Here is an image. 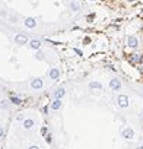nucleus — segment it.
Masks as SVG:
<instances>
[{
    "instance_id": "f257e3e1",
    "label": "nucleus",
    "mask_w": 143,
    "mask_h": 149,
    "mask_svg": "<svg viewBox=\"0 0 143 149\" xmlns=\"http://www.w3.org/2000/svg\"><path fill=\"white\" fill-rule=\"evenodd\" d=\"M110 88H111L112 91H115V92L121 91V88H123V85H121V81H120L118 78H112V79L110 81Z\"/></svg>"
},
{
    "instance_id": "f03ea898",
    "label": "nucleus",
    "mask_w": 143,
    "mask_h": 149,
    "mask_svg": "<svg viewBox=\"0 0 143 149\" xmlns=\"http://www.w3.org/2000/svg\"><path fill=\"white\" fill-rule=\"evenodd\" d=\"M42 86H44V81L41 78H37V79L31 81V88L34 91H40V89H42Z\"/></svg>"
},
{
    "instance_id": "7ed1b4c3",
    "label": "nucleus",
    "mask_w": 143,
    "mask_h": 149,
    "mask_svg": "<svg viewBox=\"0 0 143 149\" xmlns=\"http://www.w3.org/2000/svg\"><path fill=\"white\" fill-rule=\"evenodd\" d=\"M128 97L127 95H118V98H117V104H118V107H121V108H127L128 107Z\"/></svg>"
},
{
    "instance_id": "20e7f679",
    "label": "nucleus",
    "mask_w": 143,
    "mask_h": 149,
    "mask_svg": "<svg viewBox=\"0 0 143 149\" xmlns=\"http://www.w3.org/2000/svg\"><path fill=\"white\" fill-rule=\"evenodd\" d=\"M127 45H128L131 50H136V48L139 47V40H137V37L130 35V37L127 38Z\"/></svg>"
},
{
    "instance_id": "39448f33",
    "label": "nucleus",
    "mask_w": 143,
    "mask_h": 149,
    "mask_svg": "<svg viewBox=\"0 0 143 149\" xmlns=\"http://www.w3.org/2000/svg\"><path fill=\"white\" fill-rule=\"evenodd\" d=\"M48 78L53 79V81H57L60 78V69L58 67H51L48 70Z\"/></svg>"
},
{
    "instance_id": "423d86ee",
    "label": "nucleus",
    "mask_w": 143,
    "mask_h": 149,
    "mask_svg": "<svg viewBox=\"0 0 143 149\" xmlns=\"http://www.w3.org/2000/svg\"><path fill=\"white\" fill-rule=\"evenodd\" d=\"M28 37L25 35V34H18L16 37H15V42L18 44V45H25V44H28Z\"/></svg>"
},
{
    "instance_id": "0eeeda50",
    "label": "nucleus",
    "mask_w": 143,
    "mask_h": 149,
    "mask_svg": "<svg viewBox=\"0 0 143 149\" xmlns=\"http://www.w3.org/2000/svg\"><path fill=\"white\" fill-rule=\"evenodd\" d=\"M130 61H131L133 64H140V63L143 61V54H140V53H133V54H130Z\"/></svg>"
},
{
    "instance_id": "6e6552de",
    "label": "nucleus",
    "mask_w": 143,
    "mask_h": 149,
    "mask_svg": "<svg viewBox=\"0 0 143 149\" xmlns=\"http://www.w3.org/2000/svg\"><path fill=\"white\" fill-rule=\"evenodd\" d=\"M64 95H66V89H64V86H60V88H57V89L53 92V98H54V100H61Z\"/></svg>"
},
{
    "instance_id": "1a4fd4ad",
    "label": "nucleus",
    "mask_w": 143,
    "mask_h": 149,
    "mask_svg": "<svg viewBox=\"0 0 143 149\" xmlns=\"http://www.w3.org/2000/svg\"><path fill=\"white\" fill-rule=\"evenodd\" d=\"M22 126H24V129L29 130V129H32V127L35 126V121H34L32 118H24V120H22Z\"/></svg>"
},
{
    "instance_id": "9d476101",
    "label": "nucleus",
    "mask_w": 143,
    "mask_h": 149,
    "mask_svg": "<svg viewBox=\"0 0 143 149\" xmlns=\"http://www.w3.org/2000/svg\"><path fill=\"white\" fill-rule=\"evenodd\" d=\"M28 44H29V47H31L32 50H40V48H41V41H40V40H37V38L29 40V41H28Z\"/></svg>"
},
{
    "instance_id": "9b49d317",
    "label": "nucleus",
    "mask_w": 143,
    "mask_h": 149,
    "mask_svg": "<svg viewBox=\"0 0 143 149\" xmlns=\"http://www.w3.org/2000/svg\"><path fill=\"white\" fill-rule=\"evenodd\" d=\"M123 137H124V139H133V137H134L133 129H131V127H126V129L123 130Z\"/></svg>"
},
{
    "instance_id": "f8f14e48",
    "label": "nucleus",
    "mask_w": 143,
    "mask_h": 149,
    "mask_svg": "<svg viewBox=\"0 0 143 149\" xmlns=\"http://www.w3.org/2000/svg\"><path fill=\"white\" fill-rule=\"evenodd\" d=\"M88 86H89V89H91V91H94V89L101 91V89H102V84H101V82H98V81H91Z\"/></svg>"
},
{
    "instance_id": "ddd939ff",
    "label": "nucleus",
    "mask_w": 143,
    "mask_h": 149,
    "mask_svg": "<svg viewBox=\"0 0 143 149\" xmlns=\"http://www.w3.org/2000/svg\"><path fill=\"white\" fill-rule=\"evenodd\" d=\"M61 105H63V102H61V100H53V102H51V105H50V108H51L53 111H58V110L61 108Z\"/></svg>"
},
{
    "instance_id": "4468645a",
    "label": "nucleus",
    "mask_w": 143,
    "mask_h": 149,
    "mask_svg": "<svg viewBox=\"0 0 143 149\" xmlns=\"http://www.w3.org/2000/svg\"><path fill=\"white\" fill-rule=\"evenodd\" d=\"M24 24H25V26H26V28H31V29L37 26V21H35L34 18H26V19L24 21Z\"/></svg>"
},
{
    "instance_id": "2eb2a0df",
    "label": "nucleus",
    "mask_w": 143,
    "mask_h": 149,
    "mask_svg": "<svg viewBox=\"0 0 143 149\" xmlns=\"http://www.w3.org/2000/svg\"><path fill=\"white\" fill-rule=\"evenodd\" d=\"M10 102H12L13 105H21V104H22V100H21L19 97H16L15 94H12V95H10Z\"/></svg>"
},
{
    "instance_id": "dca6fc26",
    "label": "nucleus",
    "mask_w": 143,
    "mask_h": 149,
    "mask_svg": "<svg viewBox=\"0 0 143 149\" xmlns=\"http://www.w3.org/2000/svg\"><path fill=\"white\" fill-rule=\"evenodd\" d=\"M70 9L73 10V12H79L81 10V3L79 2H72L70 3Z\"/></svg>"
},
{
    "instance_id": "f3484780",
    "label": "nucleus",
    "mask_w": 143,
    "mask_h": 149,
    "mask_svg": "<svg viewBox=\"0 0 143 149\" xmlns=\"http://www.w3.org/2000/svg\"><path fill=\"white\" fill-rule=\"evenodd\" d=\"M45 142L50 145L51 142H53V136H51V133H48V134H45Z\"/></svg>"
},
{
    "instance_id": "a211bd4d",
    "label": "nucleus",
    "mask_w": 143,
    "mask_h": 149,
    "mask_svg": "<svg viewBox=\"0 0 143 149\" xmlns=\"http://www.w3.org/2000/svg\"><path fill=\"white\" fill-rule=\"evenodd\" d=\"M0 107H2V108H8V101H2V102H0Z\"/></svg>"
},
{
    "instance_id": "6ab92c4d",
    "label": "nucleus",
    "mask_w": 143,
    "mask_h": 149,
    "mask_svg": "<svg viewBox=\"0 0 143 149\" xmlns=\"http://www.w3.org/2000/svg\"><path fill=\"white\" fill-rule=\"evenodd\" d=\"M28 149H40V146H38V145H31Z\"/></svg>"
},
{
    "instance_id": "aec40b11",
    "label": "nucleus",
    "mask_w": 143,
    "mask_h": 149,
    "mask_svg": "<svg viewBox=\"0 0 143 149\" xmlns=\"http://www.w3.org/2000/svg\"><path fill=\"white\" fill-rule=\"evenodd\" d=\"M37 58H38V60H42V58H44V57H42V53H38V54H37Z\"/></svg>"
},
{
    "instance_id": "412c9836",
    "label": "nucleus",
    "mask_w": 143,
    "mask_h": 149,
    "mask_svg": "<svg viewBox=\"0 0 143 149\" xmlns=\"http://www.w3.org/2000/svg\"><path fill=\"white\" fill-rule=\"evenodd\" d=\"M3 133H5V130H3L2 126H0V137H3Z\"/></svg>"
},
{
    "instance_id": "4be33fe9",
    "label": "nucleus",
    "mask_w": 143,
    "mask_h": 149,
    "mask_svg": "<svg viewBox=\"0 0 143 149\" xmlns=\"http://www.w3.org/2000/svg\"><path fill=\"white\" fill-rule=\"evenodd\" d=\"M136 149H143V145H139V146H137Z\"/></svg>"
},
{
    "instance_id": "5701e85b",
    "label": "nucleus",
    "mask_w": 143,
    "mask_h": 149,
    "mask_svg": "<svg viewBox=\"0 0 143 149\" xmlns=\"http://www.w3.org/2000/svg\"><path fill=\"white\" fill-rule=\"evenodd\" d=\"M72 2H78V0H72Z\"/></svg>"
},
{
    "instance_id": "b1692460",
    "label": "nucleus",
    "mask_w": 143,
    "mask_h": 149,
    "mask_svg": "<svg viewBox=\"0 0 143 149\" xmlns=\"http://www.w3.org/2000/svg\"><path fill=\"white\" fill-rule=\"evenodd\" d=\"M91 2H94V0H91Z\"/></svg>"
}]
</instances>
